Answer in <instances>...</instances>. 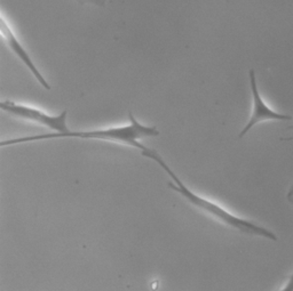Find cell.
Returning <instances> with one entry per match:
<instances>
[{
  "mask_svg": "<svg viewBox=\"0 0 293 291\" xmlns=\"http://www.w3.org/2000/svg\"><path fill=\"white\" fill-rule=\"evenodd\" d=\"M128 120H129L128 125L107 128V129H94V130L83 131L69 130L67 132H48V134H40V135L29 137L12 138V139H7V141H1L0 146L37 142V141L52 139V138H80V139H98V141H105V142L121 143V144H125V145L139 148L142 151L145 148V146L140 142L141 139L159 135V131L156 127L142 125L136 120L132 112H128Z\"/></svg>",
  "mask_w": 293,
  "mask_h": 291,
  "instance_id": "1",
  "label": "cell"
},
{
  "mask_svg": "<svg viewBox=\"0 0 293 291\" xmlns=\"http://www.w3.org/2000/svg\"><path fill=\"white\" fill-rule=\"evenodd\" d=\"M141 154L143 156H145V158H149V159L154 160L155 162H157L158 165H161V168L166 171L167 175L172 178V182L168 183L170 188H172L174 192H178L179 194H181L192 205H195L198 209H201L204 212L208 214L210 216L214 217L219 222L223 223L224 225L235 228V229L239 231L242 233L257 235V236H262V238H266V239L277 241V236L270 229H267V228L262 227V226H259V225L250 222V220H246V219H243V218H239V217L235 216V215L230 214L229 211L226 210L224 208H222L221 205H217V203H214V202L205 199L203 196H199V195H197L196 193H194L192 191H190L189 188L180 180V178L173 172L172 169L165 163V161L161 159V156L158 154V152H156L155 150L145 147L144 150L141 151Z\"/></svg>",
  "mask_w": 293,
  "mask_h": 291,
  "instance_id": "2",
  "label": "cell"
},
{
  "mask_svg": "<svg viewBox=\"0 0 293 291\" xmlns=\"http://www.w3.org/2000/svg\"><path fill=\"white\" fill-rule=\"evenodd\" d=\"M0 108L17 118L47 127L48 129L53 130L54 132H67L70 130L67 125V115H68L67 111H63L58 115H49L38 108H31L28 105H23V104H17L12 101L1 102Z\"/></svg>",
  "mask_w": 293,
  "mask_h": 291,
  "instance_id": "3",
  "label": "cell"
},
{
  "mask_svg": "<svg viewBox=\"0 0 293 291\" xmlns=\"http://www.w3.org/2000/svg\"><path fill=\"white\" fill-rule=\"evenodd\" d=\"M248 77H250V83H251V91H252V98H253V108H252V115L248 120V122L246 126L243 128V130L239 132L238 138H243V136H245L247 134V131H250L252 129V127L262 122V121H267V120H279V121H286V120H291L292 117L286 115V114H282L276 112L263 102L262 97L260 95L258 89V85H257V78H255V72L254 70H250L248 71Z\"/></svg>",
  "mask_w": 293,
  "mask_h": 291,
  "instance_id": "4",
  "label": "cell"
},
{
  "mask_svg": "<svg viewBox=\"0 0 293 291\" xmlns=\"http://www.w3.org/2000/svg\"><path fill=\"white\" fill-rule=\"evenodd\" d=\"M0 29H1V33H2V35H4V39L6 40L8 47L15 53V55H16V56L24 63V65L31 71V73L33 74V77L39 81V83H40L44 88H46L47 90H51V86L48 85V82H47L46 80H45V78L42 77V74L39 72V70L37 68V66L35 65V63L32 62V59L30 58L28 51L25 50L23 46L21 45V42L18 41V39L16 38V35L14 34V32H13L11 26H9V24L7 23V21L4 18V17H1Z\"/></svg>",
  "mask_w": 293,
  "mask_h": 291,
  "instance_id": "5",
  "label": "cell"
},
{
  "mask_svg": "<svg viewBox=\"0 0 293 291\" xmlns=\"http://www.w3.org/2000/svg\"><path fill=\"white\" fill-rule=\"evenodd\" d=\"M78 1H79V4H87V2H89V4L96 5L98 7H104L105 2H107V0H78Z\"/></svg>",
  "mask_w": 293,
  "mask_h": 291,
  "instance_id": "6",
  "label": "cell"
},
{
  "mask_svg": "<svg viewBox=\"0 0 293 291\" xmlns=\"http://www.w3.org/2000/svg\"><path fill=\"white\" fill-rule=\"evenodd\" d=\"M284 290H293V274L291 275V277L288 280V283L287 285L284 288Z\"/></svg>",
  "mask_w": 293,
  "mask_h": 291,
  "instance_id": "7",
  "label": "cell"
}]
</instances>
